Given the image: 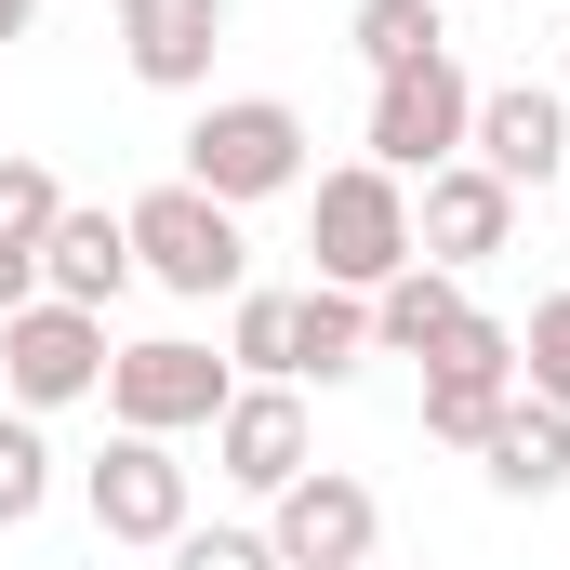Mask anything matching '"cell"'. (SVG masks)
Here are the masks:
<instances>
[{"label":"cell","mask_w":570,"mask_h":570,"mask_svg":"<svg viewBox=\"0 0 570 570\" xmlns=\"http://www.w3.org/2000/svg\"><path fill=\"white\" fill-rule=\"evenodd\" d=\"M186 186L226 199V213L292 199V186H305V107H292V94H213V107L186 120Z\"/></svg>","instance_id":"6da1fadb"},{"label":"cell","mask_w":570,"mask_h":570,"mask_svg":"<svg viewBox=\"0 0 570 570\" xmlns=\"http://www.w3.org/2000/svg\"><path fill=\"white\" fill-rule=\"evenodd\" d=\"M226 372L292 385V292H239V305H226Z\"/></svg>","instance_id":"ffe728a7"},{"label":"cell","mask_w":570,"mask_h":570,"mask_svg":"<svg viewBox=\"0 0 570 570\" xmlns=\"http://www.w3.org/2000/svg\"><path fill=\"white\" fill-rule=\"evenodd\" d=\"M558 186H570V173H558Z\"/></svg>","instance_id":"d4e9b609"},{"label":"cell","mask_w":570,"mask_h":570,"mask_svg":"<svg viewBox=\"0 0 570 570\" xmlns=\"http://www.w3.org/2000/svg\"><path fill=\"white\" fill-rule=\"evenodd\" d=\"M266 544H279V570H372V544H385V504H372V478L305 464L279 504H266Z\"/></svg>","instance_id":"9c48e42d"},{"label":"cell","mask_w":570,"mask_h":570,"mask_svg":"<svg viewBox=\"0 0 570 570\" xmlns=\"http://www.w3.org/2000/svg\"><path fill=\"white\" fill-rule=\"evenodd\" d=\"M518 385H531L544 412H570V292L531 305V332H518Z\"/></svg>","instance_id":"7402d4cb"},{"label":"cell","mask_w":570,"mask_h":570,"mask_svg":"<svg viewBox=\"0 0 570 570\" xmlns=\"http://www.w3.org/2000/svg\"><path fill=\"white\" fill-rule=\"evenodd\" d=\"M504 239H518V186L478 173V159H438L425 199H412V266H451V279H464V266H491Z\"/></svg>","instance_id":"30bf717a"},{"label":"cell","mask_w":570,"mask_h":570,"mask_svg":"<svg viewBox=\"0 0 570 570\" xmlns=\"http://www.w3.org/2000/svg\"><path fill=\"white\" fill-rule=\"evenodd\" d=\"M478 478H491L504 504H558V491H570V412H544V399L518 385L504 425L478 438Z\"/></svg>","instance_id":"9a60e30c"},{"label":"cell","mask_w":570,"mask_h":570,"mask_svg":"<svg viewBox=\"0 0 570 570\" xmlns=\"http://www.w3.org/2000/svg\"><path fill=\"white\" fill-rule=\"evenodd\" d=\"M27 27H40V0H0V40H27Z\"/></svg>","instance_id":"cb8c5ba5"},{"label":"cell","mask_w":570,"mask_h":570,"mask_svg":"<svg viewBox=\"0 0 570 570\" xmlns=\"http://www.w3.org/2000/svg\"><path fill=\"white\" fill-rule=\"evenodd\" d=\"M80 504H94L107 544H159V558H173V531L199 518V478L173 464V438H107V451L80 464Z\"/></svg>","instance_id":"52a82bcc"},{"label":"cell","mask_w":570,"mask_h":570,"mask_svg":"<svg viewBox=\"0 0 570 570\" xmlns=\"http://www.w3.org/2000/svg\"><path fill=\"white\" fill-rule=\"evenodd\" d=\"M464 134H478V80H464L451 53H425V67H385V80H372V173L425 186L438 159H464Z\"/></svg>","instance_id":"5b68a950"},{"label":"cell","mask_w":570,"mask_h":570,"mask_svg":"<svg viewBox=\"0 0 570 570\" xmlns=\"http://www.w3.org/2000/svg\"><path fill=\"white\" fill-rule=\"evenodd\" d=\"M345 40H358V67H372V80H385V67L451 53V40H438V0H358V13H345Z\"/></svg>","instance_id":"d6986e66"},{"label":"cell","mask_w":570,"mask_h":570,"mask_svg":"<svg viewBox=\"0 0 570 570\" xmlns=\"http://www.w3.org/2000/svg\"><path fill=\"white\" fill-rule=\"evenodd\" d=\"M120 226H134V279L186 292V305H239V292H253V239H239V213H226V199H199L186 173H173V186H146Z\"/></svg>","instance_id":"7a4b0ae2"},{"label":"cell","mask_w":570,"mask_h":570,"mask_svg":"<svg viewBox=\"0 0 570 570\" xmlns=\"http://www.w3.org/2000/svg\"><path fill=\"white\" fill-rule=\"evenodd\" d=\"M40 292H53V305H94V318H107V305L134 292V226H120V213H80V199H67V213H53V239H40Z\"/></svg>","instance_id":"5bb4252c"},{"label":"cell","mask_w":570,"mask_h":570,"mask_svg":"<svg viewBox=\"0 0 570 570\" xmlns=\"http://www.w3.org/2000/svg\"><path fill=\"white\" fill-rule=\"evenodd\" d=\"M53 504V438H40V412H0V531H27Z\"/></svg>","instance_id":"44dd1931"},{"label":"cell","mask_w":570,"mask_h":570,"mask_svg":"<svg viewBox=\"0 0 570 570\" xmlns=\"http://www.w3.org/2000/svg\"><path fill=\"white\" fill-rule=\"evenodd\" d=\"M451 318H464V279L451 266H399V279L372 292V358H438Z\"/></svg>","instance_id":"ac0fdd59"},{"label":"cell","mask_w":570,"mask_h":570,"mask_svg":"<svg viewBox=\"0 0 570 570\" xmlns=\"http://www.w3.org/2000/svg\"><path fill=\"white\" fill-rule=\"evenodd\" d=\"M173 570H279V544H266V531H199V518H186V531H173Z\"/></svg>","instance_id":"603a6c76"},{"label":"cell","mask_w":570,"mask_h":570,"mask_svg":"<svg viewBox=\"0 0 570 570\" xmlns=\"http://www.w3.org/2000/svg\"><path fill=\"white\" fill-rule=\"evenodd\" d=\"M464 159H478V173H504V186H558V173H570V107L544 94V80H491V94H478Z\"/></svg>","instance_id":"4fadbf2b"},{"label":"cell","mask_w":570,"mask_h":570,"mask_svg":"<svg viewBox=\"0 0 570 570\" xmlns=\"http://www.w3.org/2000/svg\"><path fill=\"white\" fill-rule=\"evenodd\" d=\"M226 27H239V0H120V67L146 94H199Z\"/></svg>","instance_id":"7c38bea8"},{"label":"cell","mask_w":570,"mask_h":570,"mask_svg":"<svg viewBox=\"0 0 570 570\" xmlns=\"http://www.w3.org/2000/svg\"><path fill=\"white\" fill-rule=\"evenodd\" d=\"M504 399H518V332L464 305L451 345L425 358V438H438V451H478V438L504 425Z\"/></svg>","instance_id":"ba28073f"},{"label":"cell","mask_w":570,"mask_h":570,"mask_svg":"<svg viewBox=\"0 0 570 570\" xmlns=\"http://www.w3.org/2000/svg\"><path fill=\"white\" fill-rule=\"evenodd\" d=\"M53 213H67V186H53L40 159H0V318L40 305V239H53Z\"/></svg>","instance_id":"e0dca14e"},{"label":"cell","mask_w":570,"mask_h":570,"mask_svg":"<svg viewBox=\"0 0 570 570\" xmlns=\"http://www.w3.org/2000/svg\"><path fill=\"white\" fill-rule=\"evenodd\" d=\"M358 358H372V292L305 279V292H292V385H345Z\"/></svg>","instance_id":"2e32d148"},{"label":"cell","mask_w":570,"mask_h":570,"mask_svg":"<svg viewBox=\"0 0 570 570\" xmlns=\"http://www.w3.org/2000/svg\"><path fill=\"white\" fill-rule=\"evenodd\" d=\"M305 464H318V451H305V399H292V385H239V399L213 412V478H226V491L279 504Z\"/></svg>","instance_id":"8fae6325"},{"label":"cell","mask_w":570,"mask_h":570,"mask_svg":"<svg viewBox=\"0 0 570 570\" xmlns=\"http://www.w3.org/2000/svg\"><path fill=\"white\" fill-rule=\"evenodd\" d=\"M305 239H318V279L332 292H385L412 266V186L372 173V159H345V173L305 186Z\"/></svg>","instance_id":"3957f363"},{"label":"cell","mask_w":570,"mask_h":570,"mask_svg":"<svg viewBox=\"0 0 570 570\" xmlns=\"http://www.w3.org/2000/svg\"><path fill=\"white\" fill-rule=\"evenodd\" d=\"M0 385L13 412H67V399H107V318L94 305H13L0 318Z\"/></svg>","instance_id":"8992f818"},{"label":"cell","mask_w":570,"mask_h":570,"mask_svg":"<svg viewBox=\"0 0 570 570\" xmlns=\"http://www.w3.org/2000/svg\"><path fill=\"white\" fill-rule=\"evenodd\" d=\"M226 399H239V372L213 345H186V332L107 345V412H120V438H186V425H213Z\"/></svg>","instance_id":"277c9868"}]
</instances>
